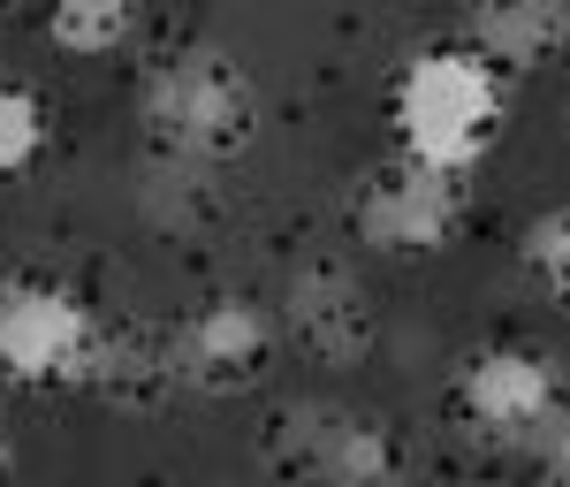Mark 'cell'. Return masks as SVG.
I'll list each match as a JSON object with an SVG mask.
<instances>
[{
  "instance_id": "obj_1",
  "label": "cell",
  "mask_w": 570,
  "mask_h": 487,
  "mask_svg": "<svg viewBox=\"0 0 570 487\" xmlns=\"http://www.w3.org/2000/svg\"><path fill=\"white\" fill-rule=\"evenodd\" d=\"M389 123L403 160L464 176L472 160L494 153V137L510 123V77L480 61L472 46H419L389 91Z\"/></svg>"
},
{
  "instance_id": "obj_2",
  "label": "cell",
  "mask_w": 570,
  "mask_h": 487,
  "mask_svg": "<svg viewBox=\"0 0 570 487\" xmlns=\"http://www.w3.org/2000/svg\"><path fill=\"white\" fill-rule=\"evenodd\" d=\"M137 115L168 160H236L259 137V85L228 46H176L145 69Z\"/></svg>"
},
{
  "instance_id": "obj_3",
  "label": "cell",
  "mask_w": 570,
  "mask_h": 487,
  "mask_svg": "<svg viewBox=\"0 0 570 487\" xmlns=\"http://www.w3.org/2000/svg\"><path fill=\"white\" fill-rule=\"evenodd\" d=\"M266 457L297 487H395L403 480V442L381 411L351 403H282L266 419Z\"/></svg>"
},
{
  "instance_id": "obj_4",
  "label": "cell",
  "mask_w": 570,
  "mask_h": 487,
  "mask_svg": "<svg viewBox=\"0 0 570 487\" xmlns=\"http://www.w3.org/2000/svg\"><path fill=\"white\" fill-rule=\"evenodd\" d=\"M91 335H99V312L69 282H53V274H8L0 282V381L77 389Z\"/></svg>"
},
{
  "instance_id": "obj_5",
  "label": "cell",
  "mask_w": 570,
  "mask_h": 487,
  "mask_svg": "<svg viewBox=\"0 0 570 487\" xmlns=\"http://www.w3.org/2000/svg\"><path fill=\"white\" fill-rule=\"evenodd\" d=\"M456 411L487 442L532 449L570 411V381H563V366L548 351H532V343H480L456 366Z\"/></svg>"
},
{
  "instance_id": "obj_6",
  "label": "cell",
  "mask_w": 570,
  "mask_h": 487,
  "mask_svg": "<svg viewBox=\"0 0 570 487\" xmlns=\"http://www.w3.org/2000/svg\"><path fill=\"white\" fill-rule=\"evenodd\" d=\"M351 222H357V244H373L389 260H434V252L456 244V228H464V183L395 153V160L357 176Z\"/></svg>"
},
{
  "instance_id": "obj_7",
  "label": "cell",
  "mask_w": 570,
  "mask_h": 487,
  "mask_svg": "<svg viewBox=\"0 0 570 487\" xmlns=\"http://www.w3.org/2000/svg\"><path fill=\"white\" fill-rule=\"evenodd\" d=\"M274 358V320L252 298H206V305L168 335V366H176V389L198 397H236L252 389Z\"/></svg>"
},
{
  "instance_id": "obj_8",
  "label": "cell",
  "mask_w": 570,
  "mask_h": 487,
  "mask_svg": "<svg viewBox=\"0 0 570 487\" xmlns=\"http://www.w3.org/2000/svg\"><path fill=\"white\" fill-rule=\"evenodd\" d=\"M289 328L320 366H357L373 351V305L343 260H305L289 274Z\"/></svg>"
},
{
  "instance_id": "obj_9",
  "label": "cell",
  "mask_w": 570,
  "mask_h": 487,
  "mask_svg": "<svg viewBox=\"0 0 570 487\" xmlns=\"http://www.w3.org/2000/svg\"><path fill=\"white\" fill-rule=\"evenodd\" d=\"M464 46L494 61L502 77H518V69H540V61H556L570 46V8L563 0H502V8H480L472 23H464Z\"/></svg>"
},
{
  "instance_id": "obj_10",
  "label": "cell",
  "mask_w": 570,
  "mask_h": 487,
  "mask_svg": "<svg viewBox=\"0 0 570 487\" xmlns=\"http://www.w3.org/2000/svg\"><path fill=\"white\" fill-rule=\"evenodd\" d=\"M77 389L115 397V403H153L160 389H176L168 335H153V328H107V320H99V335H91V351H85Z\"/></svg>"
},
{
  "instance_id": "obj_11",
  "label": "cell",
  "mask_w": 570,
  "mask_h": 487,
  "mask_svg": "<svg viewBox=\"0 0 570 487\" xmlns=\"http://www.w3.org/2000/svg\"><path fill=\"white\" fill-rule=\"evenodd\" d=\"M46 39L77 61H115L145 39V8H130V0H61L46 16Z\"/></svg>"
},
{
  "instance_id": "obj_12",
  "label": "cell",
  "mask_w": 570,
  "mask_h": 487,
  "mask_svg": "<svg viewBox=\"0 0 570 487\" xmlns=\"http://www.w3.org/2000/svg\"><path fill=\"white\" fill-rule=\"evenodd\" d=\"M525 274L548 290V305L570 320V206H548V214H532L525 222Z\"/></svg>"
},
{
  "instance_id": "obj_13",
  "label": "cell",
  "mask_w": 570,
  "mask_h": 487,
  "mask_svg": "<svg viewBox=\"0 0 570 487\" xmlns=\"http://www.w3.org/2000/svg\"><path fill=\"white\" fill-rule=\"evenodd\" d=\"M46 153V99L31 85H0V176H23Z\"/></svg>"
},
{
  "instance_id": "obj_14",
  "label": "cell",
  "mask_w": 570,
  "mask_h": 487,
  "mask_svg": "<svg viewBox=\"0 0 570 487\" xmlns=\"http://www.w3.org/2000/svg\"><path fill=\"white\" fill-rule=\"evenodd\" d=\"M532 465H540V480H548V487H570V411L532 442Z\"/></svg>"
},
{
  "instance_id": "obj_15",
  "label": "cell",
  "mask_w": 570,
  "mask_h": 487,
  "mask_svg": "<svg viewBox=\"0 0 570 487\" xmlns=\"http://www.w3.org/2000/svg\"><path fill=\"white\" fill-rule=\"evenodd\" d=\"M0 487H8V442H0Z\"/></svg>"
}]
</instances>
